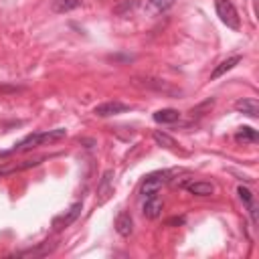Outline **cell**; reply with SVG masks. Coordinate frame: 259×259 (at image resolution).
Here are the masks:
<instances>
[{
    "instance_id": "1",
    "label": "cell",
    "mask_w": 259,
    "mask_h": 259,
    "mask_svg": "<svg viewBox=\"0 0 259 259\" xmlns=\"http://www.w3.org/2000/svg\"><path fill=\"white\" fill-rule=\"evenodd\" d=\"M67 136V130L65 127H57V130H49V132H34V134H28L26 138H22L12 150L8 152H2L0 156H10V154H16V152H28L36 146H42V144H53V142H59Z\"/></svg>"
},
{
    "instance_id": "2",
    "label": "cell",
    "mask_w": 259,
    "mask_h": 259,
    "mask_svg": "<svg viewBox=\"0 0 259 259\" xmlns=\"http://www.w3.org/2000/svg\"><path fill=\"white\" fill-rule=\"evenodd\" d=\"M168 180H170V172H168V170L152 172V174H148V176L142 180V184H140V194H142L144 198L156 196V194L160 192V188H162Z\"/></svg>"
},
{
    "instance_id": "3",
    "label": "cell",
    "mask_w": 259,
    "mask_h": 259,
    "mask_svg": "<svg viewBox=\"0 0 259 259\" xmlns=\"http://www.w3.org/2000/svg\"><path fill=\"white\" fill-rule=\"evenodd\" d=\"M214 10H217V16L233 30H237L241 26V18H239V12L235 8V4L231 0H214Z\"/></svg>"
},
{
    "instance_id": "4",
    "label": "cell",
    "mask_w": 259,
    "mask_h": 259,
    "mask_svg": "<svg viewBox=\"0 0 259 259\" xmlns=\"http://www.w3.org/2000/svg\"><path fill=\"white\" fill-rule=\"evenodd\" d=\"M81 210H83V202H73V204L69 206V210H65L63 214H59V217L53 219V229H55V231L67 229L69 225H73V223L79 219Z\"/></svg>"
},
{
    "instance_id": "5",
    "label": "cell",
    "mask_w": 259,
    "mask_h": 259,
    "mask_svg": "<svg viewBox=\"0 0 259 259\" xmlns=\"http://www.w3.org/2000/svg\"><path fill=\"white\" fill-rule=\"evenodd\" d=\"M130 109V105H125V103H121V101H105V103H99L95 109H93V113L95 115H99V117H109V115H117V113H125Z\"/></svg>"
},
{
    "instance_id": "6",
    "label": "cell",
    "mask_w": 259,
    "mask_h": 259,
    "mask_svg": "<svg viewBox=\"0 0 259 259\" xmlns=\"http://www.w3.org/2000/svg\"><path fill=\"white\" fill-rule=\"evenodd\" d=\"M113 194V170H105L97 186V204H103Z\"/></svg>"
},
{
    "instance_id": "7",
    "label": "cell",
    "mask_w": 259,
    "mask_h": 259,
    "mask_svg": "<svg viewBox=\"0 0 259 259\" xmlns=\"http://www.w3.org/2000/svg\"><path fill=\"white\" fill-rule=\"evenodd\" d=\"M136 83L142 85V87H148V89H156V91H160V93H170V95L180 93L178 89H174L172 85H168V83L162 81V79H152V77H144V79H140V77H136Z\"/></svg>"
},
{
    "instance_id": "8",
    "label": "cell",
    "mask_w": 259,
    "mask_h": 259,
    "mask_svg": "<svg viewBox=\"0 0 259 259\" xmlns=\"http://www.w3.org/2000/svg\"><path fill=\"white\" fill-rule=\"evenodd\" d=\"M162 208H164V204H162V200L158 198V194L144 198V204H142L144 217H148V219H158V217L162 214Z\"/></svg>"
},
{
    "instance_id": "9",
    "label": "cell",
    "mask_w": 259,
    "mask_h": 259,
    "mask_svg": "<svg viewBox=\"0 0 259 259\" xmlns=\"http://www.w3.org/2000/svg\"><path fill=\"white\" fill-rule=\"evenodd\" d=\"M237 194H239V198L243 200V204L247 206V210H249V214H251V223L257 225V204H255L253 192H251L249 188H245V186H239V188H237Z\"/></svg>"
},
{
    "instance_id": "10",
    "label": "cell",
    "mask_w": 259,
    "mask_h": 259,
    "mask_svg": "<svg viewBox=\"0 0 259 259\" xmlns=\"http://www.w3.org/2000/svg\"><path fill=\"white\" fill-rule=\"evenodd\" d=\"M235 109L249 115V117H257L259 115V103L255 97H243V99H237L235 101Z\"/></svg>"
},
{
    "instance_id": "11",
    "label": "cell",
    "mask_w": 259,
    "mask_h": 259,
    "mask_svg": "<svg viewBox=\"0 0 259 259\" xmlns=\"http://www.w3.org/2000/svg\"><path fill=\"white\" fill-rule=\"evenodd\" d=\"M115 231L121 235V237H130L132 231H134V219L127 210H121L117 217H115Z\"/></svg>"
},
{
    "instance_id": "12",
    "label": "cell",
    "mask_w": 259,
    "mask_h": 259,
    "mask_svg": "<svg viewBox=\"0 0 259 259\" xmlns=\"http://www.w3.org/2000/svg\"><path fill=\"white\" fill-rule=\"evenodd\" d=\"M184 186L194 196H210V194H214V184L204 182V180H194V182H188Z\"/></svg>"
},
{
    "instance_id": "13",
    "label": "cell",
    "mask_w": 259,
    "mask_h": 259,
    "mask_svg": "<svg viewBox=\"0 0 259 259\" xmlns=\"http://www.w3.org/2000/svg\"><path fill=\"white\" fill-rule=\"evenodd\" d=\"M152 117H154L156 123H174V121L180 119V113H178L176 109H172V107H164V109L154 111Z\"/></svg>"
},
{
    "instance_id": "14",
    "label": "cell",
    "mask_w": 259,
    "mask_h": 259,
    "mask_svg": "<svg viewBox=\"0 0 259 259\" xmlns=\"http://www.w3.org/2000/svg\"><path fill=\"white\" fill-rule=\"evenodd\" d=\"M239 63H241V57H239V55H235V57H229V59H225V61H223L221 65H217V67H214V71L210 73V79H219L221 75H225L227 71H231V69H233L235 65H239Z\"/></svg>"
},
{
    "instance_id": "15",
    "label": "cell",
    "mask_w": 259,
    "mask_h": 259,
    "mask_svg": "<svg viewBox=\"0 0 259 259\" xmlns=\"http://www.w3.org/2000/svg\"><path fill=\"white\" fill-rule=\"evenodd\" d=\"M235 140H237V142H251V144H255V142L259 140V134H257V130H253V127H249V125H243V127L237 130Z\"/></svg>"
},
{
    "instance_id": "16",
    "label": "cell",
    "mask_w": 259,
    "mask_h": 259,
    "mask_svg": "<svg viewBox=\"0 0 259 259\" xmlns=\"http://www.w3.org/2000/svg\"><path fill=\"white\" fill-rule=\"evenodd\" d=\"M79 4H81V0H51V8H53V12H59V14L69 12V10L77 8Z\"/></svg>"
},
{
    "instance_id": "17",
    "label": "cell",
    "mask_w": 259,
    "mask_h": 259,
    "mask_svg": "<svg viewBox=\"0 0 259 259\" xmlns=\"http://www.w3.org/2000/svg\"><path fill=\"white\" fill-rule=\"evenodd\" d=\"M154 140H156V144L162 146V148H168V150H176V148H178V146H176V140L170 138V136L164 134V132H154Z\"/></svg>"
},
{
    "instance_id": "18",
    "label": "cell",
    "mask_w": 259,
    "mask_h": 259,
    "mask_svg": "<svg viewBox=\"0 0 259 259\" xmlns=\"http://www.w3.org/2000/svg\"><path fill=\"white\" fill-rule=\"evenodd\" d=\"M148 2H150V8H152L154 12H166L168 8L174 6L176 0H148Z\"/></svg>"
},
{
    "instance_id": "19",
    "label": "cell",
    "mask_w": 259,
    "mask_h": 259,
    "mask_svg": "<svg viewBox=\"0 0 259 259\" xmlns=\"http://www.w3.org/2000/svg\"><path fill=\"white\" fill-rule=\"evenodd\" d=\"M136 6H138V0H125L123 4L115 6V12H117V14H123L125 10H134Z\"/></svg>"
},
{
    "instance_id": "20",
    "label": "cell",
    "mask_w": 259,
    "mask_h": 259,
    "mask_svg": "<svg viewBox=\"0 0 259 259\" xmlns=\"http://www.w3.org/2000/svg\"><path fill=\"white\" fill-rule=\"evenodd\" d=\"M18 91V87H10V85H0V93H14Z\"/></svg>"
},
{
    "instance_id": "21",
    "label": "cell",
    "mask_w": 259,
    "mask_h": 259,
    "mask_svg": "<svg viewBox=\"0 0 259 259\" xmlns=\"http://www.w3.org/2000/svg\"><path fill=\"white\" fill-rule=\"evenodd\" d=\"M182 223H184V219H182V217H180V219H176V217H174V219H170L166 225H182Z\"/></svg>"
}]
</instances>
